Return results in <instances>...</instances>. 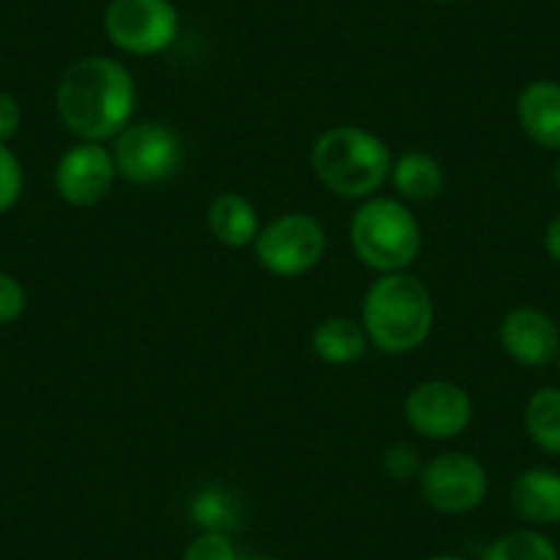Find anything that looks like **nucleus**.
<instances>
[{"label": "nucleus", "instance_id": "nucleus-13", "mask_svg": "<svg viewBox=\"0 0 560 560\" xmlns=\"http://www.w3.org/2000/svg\"><path fill=\"white\" fill-rule=\"evenodd\" d=\"M511 509L530 525H558L560 522V472L533 467L520 472L511 483Z\"/></svg>", "mask_w": 560, "mask_h": 560}, {"label": "nucleus", "instance_id": "nucleus-24", "mask_svg": "<svg viewBox=\"0 0 560 560\" xmlns=\"http://www.w3.org/2000/svg\"><path fill=\"white\" fill-rule=\"evenodd\" d=\"M20 121H23V113H20L18 100L12 94H0V143L18 135Z\"/></svg>", "mask_w": 560, "mask_h": 560}, {"label": "nucleus", "instance_id": "nucleus-7", "mask_svg": "<svg viewBox=\"0 0 560 560\" xmlns=\"http://www.w3.org/2000/svg\"><path fill=\"white\" fill-rule=\"evenodd\" d=\"M105 34L129 56H158L179 36V12L171 0H110Z\"/></svg>", "mask_w": 560, "mask_h": 560}, {"label": "nucleus", "instance_id": "nucleus-30", "mask_svg": "<svg viewBox=\"0 0 560 560\" xmlns=\"http://www.w3.org/2000/svg\"><path fill=\"white\" fill-rule=\"evenodd\" d=\"M558 358H560V354H558Z\"/></svg>", "mask_w": 560, "mask_h": 560}, {"label": "nucleus", "instance_id": "nucleus-23", "mask_svg": "<svg viewBox=\"0 0 560 560\" xmlns=\"http://www.w3.org/2000/svg\"><path fill=\"white\" fill-rule=\"evenodd\" d=\"M25 289L20 287V280L12 275L0 272V325L20 319L25 311Z\"/></svg>", "mask_w": 560, "mask_h": 560}, {"label": "nucleus", "instance_id": "nucleus-29", "mask_svg": "<svg viewBox=\"0 0 560 560\" xmlns=\"http://www.w3.org/2000/svg\"><path fill=\"white\" fill-rule=\"evenodd\" d=\"M247 560H278V558H247Z\"/></svg>", "mask_w": 560, "mask_h": 560}, {"label": "nucleus", "instance_id": "nucleus-15", "mask_svg": "<svg viewBox=\"0 0 560 560\" xmlns=\"http://www.w3.org/2000/svg\"><path fill=\"white\" fill-rule=\"evenodd\" d=\"M390 182L404 201L429 203L443 192L445 174L432 154L407 152L393 163Z\"/></svg>", "mask_w": 560, "mask_h": 560}, {"label": "nucleus", "instance_id": "nucleus-8", "mask_svg": "<svg viewBox=\"0 0 560 560\" xmlns=\"http://www.w3.org/2000/svg\"><path fill=\"white\" fill-rule=\"evenodd\" d=\"M418 487L420 498L440 514H467L487 498L489 476L472 456L440 454L420 467Z\"/></svg>", "mask_w": 560, "mask_h": 560}, {"label": "nucleus", "instance_id": "nucleus-26", "mask_svg": "<svg viewBox=\"0 0 560 560\" xmlns=\"http://www.w3.org/2000/svg\"><path fill=\"white\" fill-rule=\"evenodd\" d=\"M552 185L560 190V158H558V163L552 165Z\"/></svg>", "mask_w": 560, "mask_h": 560}, {"label": "nucleus", "instance_id": "nucleus-21", "mask_svg": "<svg viewBox=\"0 0 560 560\" xmlns=\"http://www.w3.org/2000/svg\"><path fill=\"white\" fill-rule=\"evenodd\" d=\"M23 196V165L7 143H0V214L9 212Z\"/></svg>", "mask_w": 560, "mask_h": 560}, {"label": "nucleus", "instance_id": "nucleus-10", "mask_svg": "<svg viewBox=\"0 0 560 560\" xmlns=\"http://www.w3.org/2000/svg\"><path fill=\"white\" fill-rule=\"evenodd\" d=\"M118 171L102 143H80L56 165V190L72 207H96L113 190Z\"/></svg>", "mask_w": 560, "mask_h": 560}, {"label": "nucleus", "instance_id": "nucleus-5", "mask_svg": "<svg viewBox=\"0 0 560 560\" xmlns=\"http://www.w3.org/2000/svg\"><path fill=\"white\" fill-rule=\"evenodd\" d=\"M185 160V143L176 129L160 121L127 124L116 135L113 163L132 185H163L174 179Z\"/></svg>", "mask_w": 560, "mask_h": 560}, {"label": "nucleus", "instance_id": "nucleus-18", "mask_svg": "<svg viewBox=\"0 0 560 560\" xmlns=\"http://www.w3.org/2000/svg\"><path fill=\"white\" fill-rule=\"evenodd\" d=\"M527 438L547 454H560V387H541L525 407Z\"/></svg>", "mask_w": 560, "mask_h": 560}, {"label": "nucleus", "instance_id": "nucleus-11", "mask_svg": "<svg viewBox=\"0 0 560 560\" xmlns=\"http://www.w3.org/2000/svg\"><path fill=\"white\" fill-rule=\"evenodd\" d=\"M500 343L505 354L527 369L549 365L560 354V330L544 311L514 308L500 322Z\"/></svg>", "mask_w": 560, "mask_h": 560}, {"label": "nucleus", "instance_id": "nucleus-28", "mask_svg": "<svg viewBox=\"0 0 560 560\" xmlns=\"http://www.w3.org/2000/svg\"><path fill=\"white\" fill-rule=\"evenodd\" d=\"M434 3H456V0H434Z\"/></svg>", "mask_w": 560, "mask_h": 560}, {"label": "nucleus", "instance_id": "nucleus-17", "mask_svg": "<svg viewBox=\"0 0 560 560\" xmlns=\"http://www.w3.org/2000/svg\"><path fill=\"white\" fill-rule=\"evenodd\" d=\"M190 516L201 530L209 533H229L242 525V503L231 489L220 483H209L192 498Z\"/></svg>", "mask_w": 560, "mask_h": 560}, {"label": "nucleus", "instance_id": "nucleus-16", "mask_svg": "<svg viewBox=\"0 0 560 560\" xmlns=\"http://www.w3.org/2000/svg\"><path fill=\"white\" fill-rule=\"evenodd\" d=\"M311 343H314L316 358L325 363L349 365L363 358L369 349V336L360 322L347 319V316H330L316 325Z\"/></svg>", "mask_w": 560, "mask_h": 560}, {"label": "nucleus", "instance_id": "nucleus-22", "mask_svg": "<svg viewBox=\"0 0 560 560\" xmlns=\"http://www.w3.org/2000/svg\"><path fill=\"white\" fill-rule=\"evenodd\" d=\"M382 467H385V472L393 481H407V478L418 476L420 472L418 451L407 443H396L393 448L385 451V456H382Z\"/></svg>", "mask_w": 560, "mask_h": 560}, {"label": "nucleus", "instance_id": "nucleus-20", "mask_svg": "<svg viewBox=\"0 0 560 560\" xmlns=\"http://www.w3.org/2000/svg\"><path fill=\"white\" fill-rule=\"evenodd\" d=\"M182 560H240L229 533L201 530L185 549Z\"/></svg>", "mask_w": 560, "mask_h": 560}, {"label": "nucleus", "instance_id": "nucleus-6", "mask_svg": "<svg viewBox=\"0 0 560 560\" xmlns=\"http://www.w3.org/2000/svg\"><path fill=\"white\" fill-rule=\"evenodd\" d=\"M253 247L267 272L278 278H300L325 258L327 231L314 214H280L258 231Z\"/></svg>", "mask_w": 560, "mask_h": 560}, {"label": "nucleus", "instance_id": "nucleus-19", "mask_svg": "<svg viewBox=\"0 0 560 560\" xmlns=\"http://www.w3.org/2000/svg\"><path fill=\"white\" fill-rule=\"evenodd\" d=\"M483 560H560V555L544 533L511 530L492 541Z\"/></svg>", "mask_w": 560, "mask_h": 560}, {"label": "nucleus", "instance_id": "nucleus-12", "mask_svg": "<svg viewBox=\"0 0 560 560\" xmlns=\"http://www.w3.org/2000/svg\"><path fill=\"white\" fill-rule=\"evenodd\" d=\"M516 118L533 143L560 152V83L536 80L525 85L516 100Z\"/></svg>", "mask_w": 560, "mask_h": 560}, {"label": "nucleus", "instance_id": "nucleus-1", "mask_svg": "<svg viewBox=\"0 0 560 560\" xmlns=\"http://www.w3.org/2000/svg\"><path fill=\"white\" fill-rule=\"evenodd\" d=\"M138 89L121 61L89 56L72 63L58 83V116L85 143H102L129 124Z\"/></svg>", "mask_w": 560, "mask_h": 560}, {"label": "nucleus", "instance_id": "nucleus-14", "mask_svg": "<svg viewBox=\"0 0 560 560\" xmlns=\"http://www.w3.org/2000/svg\"><path fill=\"white\" fill-rule=\"evenodd\" d=\"M207 225L218 242L229 247H247L256 242L258 231V212L245 196L240 192H220L207 212Z\"/></svg>", "mask_w": 560, "mask_h": 560}, {"label": "nucleus", "instance_id": "nucleus-4", "mask_svg": "<svg viewBox=\"0 0 560 560\" xmlns=\"http://www.w3.org/2000/svg\"><path fill=\"white\" fill-rule=\"evenodd\" d=\"M349 236L360 261L382 275L404 272L420 253L418 220L393 198H369L354 212Z\"/></svg>", "mask_w": 560, "mask_h": 560}, {"label": "nucleus", "instance_id": "nucleus-25", "mask_svg": "<svg viewBox=\"0 0 560 560\" xmlns=\"http://www.w3.org/2000/svg\"><path fill=\"white\" fill-rule=\"evenodd\" d=\"M544 247L560 264V214L555 220H549L547 231H544Z\"/></svg>", "mask_w": 560, "mask_h": 560}, {"label": "nucleus", "instance_id": "nucleus-27", "mask_svg": "<svg viewBox=\"0 0 560 560\" xmlns=\"http://www.w3.org/2000/svg\"><path fill=\"white\" fill-rule=\"evenodd\" d=\"M429 560H467V558H459V555H434V558Z\"/></svg>", "mask_w": 560, "mask_h": 560}, {"label": "nucleus", "instance_id": "nucleus-3", "mask_svg": "<svg viewBox=\"0 0 560 560\" xmlns=\"http://www.w3.org/2000/svg\"><path fill=\"white\" fill-rule=\"evenodd\" d=\"M316 176L338 198H371L390 179L393 158L380 135L360 127L322 132L311 152Z\"/></svg>", "mask_w": 560, "mask_h": 560}, {"label": "nucleus", "instance_id": "nucleus-2", "mask_svg": "<svg viewBox=\"0 0 560 560\" xmlns=\"http://www.w3.org/2000/svg\"><path fill=\"white\" fill-rule=\"evenodd\" d=\"M363 325L371 347L385 354H407L427 343L434 327V303L418 278L382 275L363 298Z\"/></svg>", "mask_w": 560, "mask_h": 560}, {"label": "nucleus", "instance_id": "nucleus-9", "mask_svg": "<svg viewBox=\"0 0 560 560\" xmlns=\"http://www.w3.org/2000/svg\"><path fill=\"white\" fill-rule=\"evenodd\" d=\"M404 418L420 438L451 440L470 427L472 401L456 382L429 380L404 398Z\"/></svg>", "mask_w": 560, "mask_h": 560}]
</instances>
